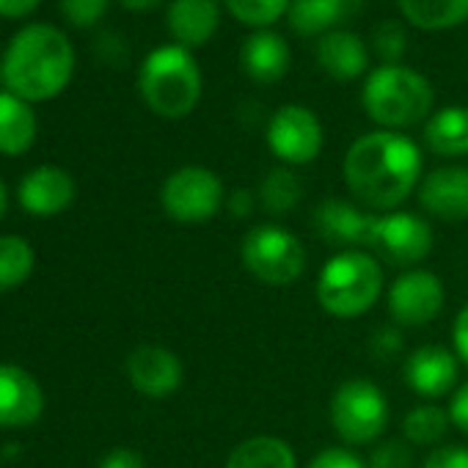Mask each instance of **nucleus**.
<instances>
[{
    "mask_svg": "<svg viewBox=\"0 0 468 468\" xmlns=\"http://www.w3.org/2000/svg\"><path fill=\"white\" fill-rule=\"evenodd\" d=\"M369 50L383 64H399V58L408 50V31L397 20H383L372 28V45Z\"/></svg>",
    "mask_w": 468,
    "mask_h": 468,
    "instance_id": "nucleus-30",
    "label": "nucleus"
},
{
    "mask_svg": "<svg viewBox=\"0 0 468 468\" xmlns=\"http://www.w3.org/2000/svg\"><path fill=\"white\" fill-rule=\"evenodd\" d=\"M6 207H9V193H6V185L0 182V218H4Z\"/></svg>",
    "mask_w": 468,
    "mask_h": 468,
    "instance_id": "nucleus-42",
    "label": "nucleus"
},
{
    "mask_svg": "<svg viewBox=\"0 0 468 468\" xmlns=\"http://www.w3.org/2000/svg\"><path fill=\"white\" fill-rule=\"evenodd\" d=\"M301 198H303V185H301V176L292 168L268 171L260 190H257L260 207L265 212H271V215H284V212L295 209Z\"/></svg>",
    "mask_w": 468,
    "mask_h": 468,
    "instance_id": "nucleus-26",
    "label": "nucleus"
},
{
    "mask_svg": "<svg viewBox=\"0 0 468 468\" xmlns=\"http://www.w3.org/2000/svg\"><path fill=\"white\" fill-rule=\"evenodd\" d=\"M39 4H42V0H0V17H6V20H23Z\"/></svg>",
    "mask_w": 468,
    "mask_h": 468,
    "instance_id": "nucleus-38",
    "label": "nucleus"
},
{
    "mask_svg": "<svg viewBox=\"0 0 468 468\" xmlns=\"http://www.w3.org/2000/svg\"><path fill=\"white\" fill-rule=\"evenodd\" d=\"M174 45L187 50L204 48L220 26V0H171L165 15Z\"/></svg>",
    "mask_w": 468,
    "mask_h": 468,
    "instance_id": "nucleus-20",
    "label": "nucleus"
},
{
    "mask_svg": "<svg viewBox=\"0 0 468 468\" xmlns=\"http://www.w3.org/2000/svg\"><path fill=\"white\" fill-rule=\"evenodd\" d=\"M399 347H402V339H399V334H397V331H391V328L380 331V334L372 339V350H375L380 358H388V356H394ZM378 356H375V358H378Z\"/></svg>",
    "mask_w": 468,
    "mask_h": 468,
    "instance_id": "nucleus-39",
    "label": "nucleus"
},
{
    "mask_svg": "<svg viewBox=\"0 0 468 468\" xmlns=\"http://www.w3.org/2000/svg\"><path fill=\"white\" fill-rule=\"evenodd\" d=\"M37 257L34 249L20 234H4L0 238V292H9L26 284L34 273Z\"/></svg>",
    "mask_w": 468,
    "mask_h": 468,
    "instance_id": "nucleus-27",
    "label": "nucleus"
},
{
    "mask_svg": "<svg viewBox=\"0 0 468 468\" xmlns=\"http://www.w3.org/2000/svg\"><path fill=\"white\" fill-rule=\"evenodd\" d=\"M449 419L457 430H463L468 435V380L454 391V397L449 402Z\"/></svg>",
    "mask_w": 468,
    "mask_h": 468,
    "instance_id": "nucleus-36",
    "label": "nucleus"
},
{
    "mask_svg": "<svg viewBox=\"0 0 468 468\" xmlns=\"http://www.w3.org/2000/svg\"><path fill=\"white\" fill-rule=\"evenodd\" d=\"M452 339H454V356L468 367V303H465V306L460 309V314L454 317Z\"/></svg>",
    "mask_w": 468,
    "mask_h": 468,
    "instance_id": "nucleus-37",
    "label": "nucleus"
},
{
    "mask_svg": "<svg viewBox=\"0 0 468 468\" xmlns=\"http://www.w3.org/2000/svg\"><path fill=\"white\" fill-rule=\"evenodd\" d=\"M375 220V212H367L361 204H353L350 198H323L314 209L317 234L339 251L369 249Z\"/></svg>",
    "mask_w": 468,
    "mask_h": 468,
    "instance_id": "nucleus-12",
    "label": "nucleus"
},
{
    "mask_svg": "<svg viewBox=\"0 0 468 468\" xmlns=\"http://www.w3.org/2000/svg\"><path fill=\"white\" fill-rule=\"evenodd\" d=\"M424 157L413 138L375 130L350 144L342 174L350 196L378 212H394L421 185Z\"/></svg>",
    "mask_w": 468,
    "mask_h": 468,
    "instance_id": "nucleus-1",
    "label": "nucleus"
},
{
    "mask_svg": "<svg viewBox=\"0 0 468 468\" xmlns=\"http://www.w3.org/2000/svg\"><path fill=\"white\" fill-rule=\"evenodd\" d=\"M37 141V113L31 102L0 91V154H26Z\"/></svg>",
    "mask_w": 468,
    "mask_h": 468,
    "instance_id": "nucleus-22",
    "label": "nucleus"
},
{
    "mask_svg": "<svg viewBox=\"0 0 468 468\" xmlns=\"http://www.w3.org/2000/svg\"><path fill=\"white\" fill-rule=\"evenodd\" d=\"M201 67L182 45L154 48L138 69V91L146 108L163 119H185L201 100Z\"/></svg>",
    "mask_w": 468,
    "mask_h": 468,
    "instance_id": "nucleus-4",
    "label": "nucleus"
},
{
    "mask_svg": "<svg viewBox=\"0 0 468 468\" xmlns=\"http://www.w3.org/2000/svg\"><path fill=\"white\" fill-rule=\"evenodd\" d=\"M271 152L287 165H306L323 152V124L303 105H282L265 130Z\"/></svg>",
    "mask_w": 468,
    "mask_h": 468,
    "instance_id": "nucleus-9",
    "label": "nucleus"
},
{
    "mask_svg": "<svg viewBox=\"0 0 468 468\" xmlns=\"http://www.w3.org/2000/svg\"><path fill=\"white\" fill-rule=\"evenodd\" d=\"M111 0H61V12L75 28H91L102 20Z\"/></svg>",
    "mask_w": 468,
    "mask_h": 468,
    "instance_id": "nucleus-32",
    "label": "nucleus"
},
{
    "mask_svg": "<svg viewBox=\"0 0 468 468\" xmlns=\"http://www.w3.org/2000/svg\"><path fill=\"white\" fill-rule=\"evenodd\" d=\"M254 201H257V196L254 193H249V190H238V193H231V198L226 201V207L238 215V218H243V215H249L251 209H254Z\"/></svg>",
    "mask_w": 468,
    "mask_h": 468,
    "instance_id": "nucleus-40",
    "label": "nucleus"
},
{
    "mask_svg": "<svg viewBox=\"0 0 468 468\" xmlns=\"http://www.w3.org/2000/svg\"><path fill=\"white\" fill-rule=\"evenodd\" d=\"M220 4L238 23L262 31L279 23L290 12L292 0H220Z\"/></svg>",
    "mask_w": 468,
    "mask_h": 468,
    "instance_id": "nucleus-29",
    "label": "nucleus"
},
{
    "mask_svg": "<svg viewBox=\"0 0 468 468\" xmlns=\"http://www.w3.org/2000/svg\"><path fill=\"white\" fill-rule=\"evenodd\" d=\"M119 4L127 9V12H152L160 0H119Z\"/></svg>",
    "mask_w": 468,
    "mask_h": 468,
    "instance_id": "nucleus-41",
    "label": "nucleus"
},
{
    "mask_svg": "<svg viewBox=\"0 0 468 468\" xmlns=\"http://www.w3.org/2000/svg\"><path fill=\"white\" fill-rule=\"evenodd\" d=\"M361 102L380 130L402 133L430 119L435 91L421 72L402 64H380L367 75Z\"/></svg>",
    "mask_w": 468,
    "mask_h": 468,
    "instance_id": "nucleus-3",
    "label": "nucleus"
},
{
    "mask_svg": "<svg viewBox=\"0 0 468 468\" xmlns=\"http://www.w3.org/2000/svg\"><path fill=\"white\" fill-rule=\"evenodd\" d=\"M100 468H146V463H144V457H141L135 449L119 446V449L108 452V454L100 460Z\"/></svg>",
    "mask_w": 468,
    "mask_h": 468,
    "instance_id": "nucleus-35",
    "label": "nucleus"
},
{
    "mask_svg": "<svg viewBox=\"0 0 468 468\" xmlns=\"http://www.w3.org/2000/svg\"><path fill=\"white\" fill-rule=\"evenodd\" d=\"M432 243H435L432 229L424 218L394 209V212L378 215L369 249H375L383 260L399 268H413L430 257Z\"/></svg>",
    "mask_w": 468,
    "mask_h": 468,
    "instance_id": "nucleus-10",
    "label": "nucleus"
},
{
    "mask_svg": "<svg viewBox=\"0 0 468 468\" xmlns=\"http://www.w3.org/2000/svg\"><path fill=\"white\" fill-rule=\"evenodd\" d=\"M421 468H468V446H457V443H443L435 446Z\"/></svg>",
    "mask_w": 468,
    "mask_h": 468,
    "instance_id": "nucleus-33",
    "label": "nucleus"
},
{
    "mask_svg": "<svg viewBox=\"0 0 468 468\" xmlns=\"http://www.w3.org/2000/svg\"><path fill=\"white\" fill-rule=\"evenodd\" d=\"M17 198L31 215H58L75 201V179L58 165H39L28 171L17 187Z\"/></svg>",
    "mask_w": 468,
    "mask_h": 468,
    "instance_id": "nucleus-18",
    "label": "nucleus"
},
{
    "mask_svg": "<svg viewBox=\"0 0 468 468\" xmlns=\"http://www.w3.org/2000/svg\"><path fill=\"white\" fill-rule=\"evenodd\" d=\"M160 204L171 220L193 226L209 220L226 204V190L215 171L204 165H185L163 182Z\"/></svg>",
    "mask_w": 468,
    "mask_h": 468,
    "instance_id": "nucleus-8",
    "label": "nucleus"
},
{
    "mask_svg": "<svg viewBox=\"0 0 468 468\" xmlns=\"http://www.w3.org/2000/svg\"><path fill=\"white\" fill-rule=\"evenodd\" d=\"M243 268L271 287H287L306 271V246L298 234L279 223H260L246 231L240 243Z\"/></svg>",
    "mask_w": 468,
    "mask_h": 468,
    "instance_id": "nucleus-6",
    "label": "nucleus"
},
{
    "mask_svg": "<svg viewBox=\"0 0 468 468\" xmlns=\"http://www.w3.org/2000/svg\"><path fill=\"white\" fill-rule=\"evenodd\" d=\"M391 408L386 394L367 378L345 380L331 397V427L350 446L375 443L386 424Z\"/></svg>",
    "mask_w": 468,
    "mask_h": 468,
    "instance_id": "nucleus-7",
    "label": "nucleus"
},
{
    "mask_svg": "<svg viewBox=\"0 0 468 468\" xmlns=\"http://www.w3.org/2000/svg\"><path fill=\"white\" fill-rule=\"evenodd\" d=\"M369 468H413V449L408 441L388 438L380 441L369 454Z\"/></svg>",
    "mask_w": 468,
    "mask_h": 468,
    "instance_id": "nucleus-31",
    "label": "nucleus"
},
{
    "mask_svg": "<svg viewBox=\"0 0 468 468\" xmlns=\"http://www.w3.org/2000/svg\"><path fill=\"white\" fill-rule=\"evenodd\" d=\"M75 72L72 42L48 23L26 26L15 34L4 53V83L26 102L58 97Z\"/></svg>",
    "mask_w": 468,
    "mask_h": 468,
    "instance_id": "nucleus-2",
    "label": "nucleus"
},
{
    "mask_svg": "<svg viewBox=\"0 0 468 468\" xmlns=\"http://www.w3.org/2000/svg\"><path fill=\"white\" fill-rule=\"evenodd\" d=\"M45 410L39 380L15 364H0V427H31Z\"/></svg>",
    "mask_w": 468,
    "mask_h": 468,
    "instance_id": "nucleus-15",
    "label": "nucleus"
},
{
    "mask_svg": "<svg viewBox=\"0 0 468 468\" xmlns=\"http://www.w3.org/2000/svg\"><path fill=\"white\" fill-rule=\"evenodd\" d=\"M367 9V0H292L287 20L298 37H325L356 20Z\"/></svg>",
    "mask_w": 468,
    "mask_h": 468,
    "instance_id": "nucleus-19",
    "label": "nucleus"
},
{
    "mask_svg": "<svg viewBox=\"0 0 468 468\" xmlns=\"http://www.w3.org/2000/svg\"><path fill=\"white\" fill-rule=\"evenodd\" d=\"M405 23L421 31H446L468 20V0H397Z\"/></svg>",
    "mask_w": 468,
    "mask_h": 468,
    "instance_id": "nucleus-25",
    "label": "nucleus"
},
{
    "mask_svg": "<svg viewBox=\"0 0 468 468\" xmlns=\"http://www.w3.org/2000/svg\"><path fill=\"white\" fill-rule=\"evenodd\" d=\"M402 372L413 394L424 399H438L454 388L460 375V358L441 345H424L405 358Z\"/></svg>",
    "mask_w": 468,
    "mask_h": 468,
    "instance_id": "nucleus-14",
    "label": "nucleus"
},
{
    "mask_svg": "<svg viewBox=\"0 0 468 468\" xmlns=\"http://www.w3.org/2000/svg\"><path fill=\"white\" fill-rule=\"evenodd\" d=\"M309 468H369L353 449L347 446H331V449H323L312 463Z\"/></svg>",
    "mask_w": 468,
    "mask_h": 468,
    "instance_id": "nucleus-34",
    "label": "nucleus"
},
{
    "mask_svg": "<svg viewBox=\"0 0 468 468\" xmlns=\"http://www.w3.org/2000/svg\"><path fill=\"white\" fill-rule=\"evenodd\" d=\"M383 292V271L378 260L361 249L336 251L317 276V303L339 320L367 314Z\"/></svg>",
    "mask_w": 468,
    "mask_h": 468,
    "instance_id": "nucleus-5",
    "label": "nucleus"
},
{
    "mask_svg": "<svg viewBox=\"0 0 468 468\" xmlns=\"http://www.w3.org/2000/svg\"><path fill=\"white\" fill-rule=\"evenodd\" d=\"M421 207L449 223L468 218V168L465 165H443L430 171L419 185Z\"/></svg>",
    "mask_w": 468,
    "mask_h": 468,
    "instance_id": "nucleus-16",
    "label": "nucleus"
},
{
    "mask_svg": "<svg viewBox=\"0 0 468 468\" xmlns=\"http://www.w3.org/2000/svg\"><path fill=\"white\" fill-rule=\"evenodd\" d=\"M0 80H4V61H0Z\"/></svg>",
    "mask_w": 468,
    "mask_h": 468,
    "instance_id": "nucleus-43",
    "label": "nucleus"
},
{
    "mask_svg": "<svg viewBox=\"0 0 468 468\" xmlns=\"http://www.w3.org/2000/svg\"><path fill=\"white\" fill-rule=\"evenodd\" d=\"M223 468H298V457L284 438L254 435L229 452Z\"/></svg>",
    "mask_w": 468,
    "mask_h": 468,
    "instance_id": "nucleus-24",
    "label": "nucleus"
},
{
    "mask_svg": "<svg viewBox=\"0 0 468 468\" xmlns=\"http://www.w3.org/2000/svg\"><path fill=\"white\" fill-rule=\"evenodd\" d=\"M443 301H446V295H443L441 279L435 273H430V271H421V268L405 271L388 287L391 320L405 325V328L432 323L441 314Z\"/></svg>",
    "mask_w": 468,
    "mask_h": 468,
    "instance_id": "nucleus-11",
    "label": "nucleus"
},
{
    "mask_svg": "<svg viewBox=\"0 0 468 468\" xmlns=\"http://www.w3.org/2000/svg\"><path fill=\"white\" fill-rule=\"evenodd\" d=\"M127 378L138 394L163 399L182 386V361L168 347L141 345L127 356Z\"/></svg>",
    "mask_w": 468,
    "mask_h": 468,
    "instance_id": "nucleus-13",
    "label": "nucleus"
},
{
    "mask_svg": "<svg viewBox=\"0 0 468 468\" xmlns=\"http://www.w3.org/2000/svg\"><path fill=\"white\" fill-rule=\"evenodd\" d=\"M424 144L432 154L463 157L468 154V108L449 105L424 122Z\"/></svg>",
    "mask_w": 468,
    "mask_h": 468,
    "instance_id": "nucleus-23",
    "label": "nucleus"
},
{
    "mask_svg": "<svg viewBox=\"0 0 468 468\" xmlns=\"http://www.w3.org/2000/svg\"><path fill=\"white\" fill-rule=\"evenodd\" d=\"M452 419H449V410H443L441 405H416L405 421H402V435L410 446H435L446 430H449Z\"/></svg>",
    "mask_w": 468,
    "mask_h": 468,
    "instance_id": "nucleus-28",
    "label": "nucleus"
},
{
    "mask_svg": "<svg viewBox=\"0 0 468 468\" xmlns=\"http://www.w3.org/2000/svg\"><path fill=\"white\" fill-rule=\"evenodd\" d=\"M290 64H292V50L287 39L271 28L254 31L240 45V69L249 80L260 86L279 83L290 72Z\"/></svg>",
    "mask_w": 468,
    "mask_h": 468,
    "instance_id": "nucleus-17",
    "label": "nucleus"
},
{
    "mask_svg": "<svg viewBox=\"0 0 468 468\" xmlns=\"http://www.w3.org/2000/svg\"><path fill=\"white\" fill-rule=\"evenodd\" d=\"M317 64L331 80L350 83L367 72L369 48L364 45V39L358 34L339 28V31H331L317 39Z\"/></svg>",
    "mask_w": 468,
    "mask_h": 468,
    "instance_id": "nucleus-21",
    "label": "nucleus"
}]
</instances>
